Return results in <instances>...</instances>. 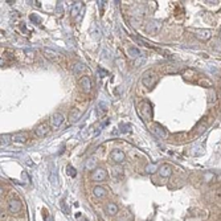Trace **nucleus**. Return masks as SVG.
Returning a JSON list of instances; mask_svg holds the SVG:
<instances>
[{
	"label": "nucleus",
	"instance_id": "nucleus-16",
	"mask_svg": "<svg viewBox=\"0 0 221 221\" xmlns=\"http://www.w3.org/2000/svg\"><path fill=\"white\" fill-rule=\"evenodd\" d=\"M97 168V162H95V159L94 158H89L86 160L85 163V170L87 171H94Z\"/></svg>",
	"mask_w": 221,
	"mask_h": 221
},
{
	"label": "nucleus",
	"instance_id": "nucleus-6",
	"mask_svg": "<svg viewBox=\"0 0 221 221\" xmlns=\"http://www.w3.org/2000/svg\"><path fill=\"white\" fill-rule=\"evenodd\" d=\"M195 36L201 40V41H207V40H209L212 37V33L209 29H197L195 32Z\"/></svg>",
	"mask_w": 221,
	"mask_h": 221
},
{
	"label": "nucleus",
	"instance_id": "nucleus-27",
	"mask_svg": "<svg viewBox=\"0 0 221 221\" xmlns=\"http://www.w3.org/2000/svg\"><path fill=\"white\" fill-rule=\"evenodd\" d=\"M29 19H30V21H33V23H36V24H40V23H41V19H40L37 15H30V16H29Z\"/></svg>",
	"mask_w": 221,
	"mask_h": 221
},
{
	"label": "nucleus",
	"instance_id": "nucleus-11",
	"mask_svg": "<svg viewBox=\"0 0 221 221\" xmlns=\"http://www.w3.org/2000/svg\"><path fill=\"white\" fill-rule=\"evenodd\" d=\"M93 195H94V197H97V199H103L106 195H107V191H106L103 187H101V185H97V187L93 188Z\"/></svg>",
	"mask_w": 221,
	"mask_h": 221
},
{
	"label": "nucleus",
	"instance_id": "nucleus-19",
	"mask_svg": "<svg viewBox=\"0 0 221 221\" xmlns=\"http://www.w3.org/2000/svg\"><path fill=\"white\" fill-rule=\"evenodd\" d=\"M85 69H86V66L83 65L82 62H77L76 65L73 66V73H74V74H79V73L85 72Z\"/></svg>",
	"mask_w": 221,
	"mask_h": 221
},
{
	"label": "nucleus",
	"instance_id": "nucleus-25",
	"mask_svg": "<svg viewBox=\"0 0 221 221\" xmlns=\"http://www.w3.org/2000/svg\"><path fill=\"white\" fill-rule=\"evenodd\" d=\"M212 45H213V49H215V50L221 52V38H216Z\"/></svg>",
	"mask_w": 221,
	"mask_h": 221
},
{
	"label": "nucleus",
	"instance_id": "nucleus-14",
	"mask_svg": "<svg viewBox=\"0 0 221 221\" xmlns=\"http://www.w3.org/2000/svg\"><path fill=\"white\" fill-rule=\"evenodd\" d=\"M81 115H82V110L73 109L72 111H70V114H69V119H70V122H76V121H78V119L81 118Z\"/></svg>",
	"mask_w": 221,
	"mask_h": 221
},
{
	"label": "nucleus",
	"instance_id": "nucleus-18",
	"mask_svg": "<svg viewBox=\"0 0 221 221\" xmlns=\"http://www.w3.org/2000/svg\"><path fill=\"white\" fill-rule=\"evenodd\" d=\"M44 54H45L48 58H52V60H56L57 57H58V53L50 49V48H45V49H44Z\"/></svg>",
	"mask_w": 221,
	"mask_h": 221
},
{
	"label": "nucleus",
	"instance_id": "nucleus-33",
	"mask_svg": "<svg viewBox=\"0 0 221 221\" xmlns=\"http://www.w3.org/2000/svg\"><path fill=\"white\" fill-rule=\"evenodd\" d=\"M121 129H122V130H121L122 132H129V131L131 130V126H130V125H122Z\"/></svg>",
	"mask_w": 221,
	"mask_h": 221
},
{
	"label": "nucleus",
	"instance_id": "nucleus-8",
	"mask_svg": "<svg viewBox=\"0 0 221 221\" xmlns=\"http://www.w3.org/2000/svg\"><path fill=\"white\" fill-rule=\"evenodd\" d=\"M79 85H81L82 90L86 91V93H89L91 90V81H90V78L87 76L81 77V79H79Z\"/></svg>",
	"mask_w": 221,
	"mask_h": 221
},
{
	"label": "nucleus",
	"instance_id": "nucleus-9",
	"mask_svg": "<svg viewBox=\"0 0 221 221\" xmlns=\"http://www.w3.org/2000/svg\"><path fill=\"white\" fill-rule=\"evenodd\" d=\"M160 28H162V24L159 23V21H150L147 25V30L151 34H158Z\"/></svg>",
	"mask_w": 221,
	"mask_h": 221
},
{
	"label": "nucleus",
	"instance_id": "nucleus-36",
	"mask_svg": "<svg viewBox=\"0 0 221 221\" xmlns=\"http://www.w3.org/2000/svg\"><path fill=\"white\" fill-rule=\"evenodd\" d=\"M220 38H221V32H220Z\"/></svg>",
	"mask_w": 221,
	"mask_h": 221
},
{
	"label": "nucleus",
	"instance_id": "nucleus-35",
	"mask_svg": "<svg viewBox=\"0 0 221 221\" xmlns=\"http://www.w3.org/2000/svg\"><path fill=\"white\" fill-rule=\"evenodd\" d=\"M119 221H126V220H119Z\"/></svg>",
	"mask_w": 221,
	"mask_h": 221
},
{
	"label": "nucleus",
	"instance_id": "nucleus-15",
	"mask_svg": "<svg viewBox=\"0 0 221 221\" xmlns=\"http://www.w3.org/2000/svg\"><path fill=\"white\" fill-rule=\"evenodd\" d=\"M106 213L110 216H115L118 213V205L114 204V203H109V204L106 205Z\"/></svg>",
	"mask_w": 221,
	"mask_h": 221
},
{
	"label": "nucleus",
	"instance_id": "nucleus-22",
	"mask_svg": "<svg viewBox=\"0 0 221 221\" xmlns=\"http://www.w3.org/2000/svg\"><path fill=\"white\" fill-rule=\"evenodd\" d=\"M156 170H159L158 166L156 164H151V163L146 166V168H144V171L147 172V174H154V172H156Z\"/></svg>",
	"mask_w": 221,
	"mask_h": 221
},
{
	"label": "nucleus",
	"instance_id": "nucleus-31",
	"mask_svg": "<svg viewBox=\"0 0 221 221\" xmlns=\"http://www.w3.org/2000/svg\"><path fill=\"white\" fill-rule=\"evenodd\" d=\"M34 53H36V52H34L33 49H25V50H24V54L28 56V57H33Z\"/></svg>",
	"mask_w": 221,
	"mask_h": 221
},
{
	"label": "nucleus",
	"instance_id": "nucleus-32",
	"mask_svg": "<svg viewBox=\"0 0 221 221\" xmlns=\"http://www.w3.org/2000/svg\"><path fill=\"white\" fill-rule=\"evenodd\" d=\"M113 171H114V175H115V176L121 175L122 172H123V170L121 168V167H118V166H117V167H114V168H113Z\"/></svg>",
	"mask_w": 221,
	"mask_h": 221
},
{
	"label": "nucleus",
	"instance_id": "nucleus-3",
	"mask_svg": "<svg viewBox=\"0 0 221 221\" xmlns=\"http://www.w3.org/2000/svg\"><path fill=\"white\" fill-rule=\"evenodd\" d=\"M156 76L152 72H147L143 76V79H142V82H143V85L144 86H147V87H151L155 85V82H156Z\"/></svg>",
	"mask_w": 221,
	"mask_h": 221
},
{
	"label": "nucleus",
	"instance_id": "nucleus-24",
	"mask_svg": "<svg viewBox=\"0 0 221 221\" xmlns=\"http://www.w3.org/2000/svg\"><path fill=\"white\" fill-rule=\"evenodd\" d=\"M90 34H91V36L94 37V38H98V37H99V29L97 28V25H95V24H93V25H91V28H90Z\"/></svg>",
	"mask_w": 221,
	"mask_h": 221
},
{
	"label": "nucleus",
	"instance_id": "nucleus-30",
	"mask_svg": "<svg viewBox=\"0 0 221 221\" xmlns=\"http://www.w3.org/2000/svg\"><path fill=\"white\" fill-rule=\"evenodd\" d=\"M0 140H2V147H4V146L8 144V136L7 135H2V136H0Z\"/></svg>",
	"mask_w": 221,
	"mask_h": 221
},
{
	"label": "nucleus",
	"instance_id": "nucleus-21",
	"mask_svg": "<svg viewBox=\"0 0 221 221\" xmlns=\"http://www.w3.org/2000/svg\"><path fill=\"white\" fill-rule=\"evenodd\" d=\"M50 183L53 184V185H57L58 184V178H57V170H52V172H50Z\"/></svg>",
	"mask_w": 221,
	"mask_h": 221
},
{
	"label": "nucleus",
	"instance_id": "nucleus-13",
	"mask_svg": "<svg viewBox=\"0 0 221 221\" xmlns=\"http://www.w3.org/2000/svg\"><path fill=\"white\" fill-rule=\"evenodd\" d=\"M83 11V3L82 2H77L73 4L72 7V16L77 17V15H81V12Z\"/></svg>",
	"mask_w": 221,
	"mask_h": 221
},
{
	"label": "nucleus",
	"instance_id": "nucleus-28",
	"mask_svg": "<svg viewBox=\"0 0 221 221\" xmlns=\"http://www.w3.org/2000/svg\"><path fill=\"white\" fill-rule=\"evenodd\" d=\"M98 74H99V77H107L109 76V72L107 70H105V69H102V68H98Z\"/></svg>",
	"mask_w": 221,
	"mask_h": 221
},
{
	"label": "nucleus",
	"instance_id": "nucleus-1",
	"mask_svg": "<svg viewBox=\"0 0 221 221\" xmlns=\"http://www.w3.org/2000/svg\"><path fill=\"white\" fill-rule=\"evenodd\" d=\"M106 176H107V172H106V170L101 168V167L95 168L91 172V180H94V182H102V180L106 179Z\"/></svg>",
	"mask_w": 221,
	"mask_h": 221
},
{
	"label": "nucleus",
	"instance_id": "nucleus-4",
	"mask_svg": "<svg viewBox=\"0 0 221 221\" xmlns=\"http://www.w3.org/2000/svg\"><path fill=\"white\" fill-rule=\"evenodd\" d=\"M64 121H65V117L62 115V114H61V113H56V114H53V115H52L50 125H52V127L57 129V127H60L61 125H62Z\"/></svg>",
	"mask_w": 221,
	"mask_h": 221
},
{
	"label": "nucleus",
	"instance_id": "nucleus-26",
	"mask_svg": "<svg viewBox=\"0 0 221 221\" xmlns=\"http://www.w3.org/2000/svg\"><path fill=\"white\" fill-rule=\"evenodd\" d=\"M199 83H200L201 86L212 87V81H209V79H200V81H199Z\"/></svg>",
	"mask_w": 221,
	"mask_h": 221
},
{
	"label": "nucleus",
	"instance_id": "nucleus-29",
	"mask_svg": "<svg viewBox=\"0 0 221 221\" xmlns=\"http://www.w3.org/2000/svg\"><path fill=\"white\" fill-rule=\"evenodd\" d=\"M44 220L45 221H53V217H52V215H49V212L44 209Z\"/></svg>",
	"mask_w": 221,
	"mask_h": 221
},
{
	"label": "nucleus",
	"instance_id": "nucleus-2",
	"mask_svg": "<svg viewBox=\"0 0 221 221\" xmlns=\"http://www.w3.org/2000/svg\"><path fill=\"white\" fill-rule=\"evenodd\" d=\"M21 208H23V204H21V201L16 200V199H11V200L8 201V211H10L11 213H13V215L19 213Z\"/></svg>",
	"mask_w": 221,
	"mask_h": 221
},
{
	"label": "nucleus",
	"instance_id": "nucleus-5",
	"mask_svg": "<svg viewBox=\"0 0 221 221\" xmlns=\"http://www.w3.org/2000/svg\"><path fill=\"white\" fill-rule=\"evenodd\" d=\"M110 158H111V160L113 162H115V163H122L123 160H125V152L121 151V150H114V151H111V154H110Z\"/></svg>",
	"mask_w": 221,
	"mask_h": 221
},
{
	"label": "nucleus",
	"instance_id": "nucleus-20",
	"mask_svg": "<svg viewBox=\"0 0 221 221\" xmlns=\"http://www.w3.org/2000/svg\"><path fill=\"white\" fill-rule=\"evenodd\" d=\"M129 54L132 57V58H138V57L142 56V53H140L139 49H136V48H130V49H129Z\"/></svg>",
	"mask_w": 221,
	"mask_h": 221
},
{
	"label": "nucleus",
	"instance_id": "nucleus-34",
	"mask_svg": "<svg viewBox=\"0 0 221 221\" xmlns=\"http://www.w3.org/2000/svg\"><path fill=\"white\" fill-rule=\"evenodd\" d=\"M79 221H87V220H86V219H81V220H79Z\"/></svg>",
	"mask_w": 221,
	"mask_h": 221
},
{
	"label": "nucleus",
	"instance_id": "nucleus-7",
	"mask_svg": "<svg viewBox=\"0 0 221 221\" xmlns=\"http://www.w3.org/2000/svg\"><path fill=\"white\" fill-rule=\"evenodd\" d=\"M48 130H49V126L46 125V123H40V125L34 129V134L40 138H42V136H45L48 134Z\"/></svg>",
	"mask_w": 221,
	"mask_h": 221
},
{
	"label": "nucleus",
	"instance_id": "nucleus-12",
	"mask_svg": "<svg viewBox=\"0 0 221 221\" xmlns=\"http://www.w3.org/2000/svg\"><path fill=\"white\" fill-rule=\"evenodd\" d=\"M152 131H154V134L159 136V138H162V139L167 138V131H166L164 127H162L160 125H154Z\"/></svg>",
	"mask_w": 221,
	"mask_h": 221
},
{
	"label": "nucleus",
	"instance_id": "nucleus-17",
	"mask_svg": "<svg viewBox=\"0 0 221 221\" xmlns=\"http://www.w3.org/2000/svg\"><path fill=\"white\" fill-rule=\"evenodd\" d=\"M13 142H19V143H24L26 140V135L23 134V132H17V134H13L11 138Z\"/></svg>",
	"mask_w": 221,
	"mask_h": 221
},
{
	"label": "nucleus",
	"instance_id": "nucleus-10",
	"mask_svg": "<svg viewBox=\"0 0 221 221\" xmlns=\"http://www.w3.org/2000/svg\"><path fill=\"white\" fill-rule=\"evenodd\" d=\"M159 175L162 176V178H168V176H171L172 174V167L170 164H162L160 167H159Z\"/></svg>",
	"mask_w": 221,
	"mask_h": 221
},
{
	"label": "nucleus",
	"instance_id": "nucleus-23",
	"mask_svg": "<svg viewBox=\"0 0 221 221\" xmlns=\"http://www.w3.org/2000/svg\"><path fill=\"white\" fill-rule=\"evenodd\" d=\"M66 172H68V175L72 176V178H76V176H77V170L74 168L73 166H70V164L66 166Z\"/></svg>",
	"mask_w": 221,
	"mask_h": 221
}]
</instances>
